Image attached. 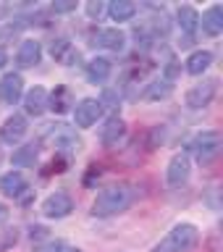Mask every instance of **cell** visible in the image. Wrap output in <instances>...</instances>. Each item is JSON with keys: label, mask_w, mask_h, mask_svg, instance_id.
Wrapping results in <instances>:
<instances>
[{"label": "cell", "mask_w": 223, "mask_h": 252, "mask_svg": "<svg viewBox=\"0 0 223 252\" xmlns=\"http://www.w3.org/2000/svg\"><path fill=\"white\" fill-rule=\"evenodd\" d=\"M24 110L29 116H42L47 110V90L45 87H34L24 94Z\"/></svg>", "instance_id": "obj_14"}, {"label": "cell", "mask_w": 223, "mask_h": 252, "mask_svg": "<svg viewBox=\"0 0 223 252\" xmlns=\"http://www.w3.org/2000/svg\"><path fill=\"white\" fill-rule=\"evenodd\" d=\"M27 118H24L21 113H13V116H8L3 126H0V137H3V142H8V145H16L24 134H27Z\"/></svg>", "instance_id": "obj_10"}, {"label": "cell", "mask_w": 223, "mask_h": 252, "mask_svg": "<svg viewBox=\"0 0 223 252\" xmlns=\"http://www.w3.org/2000/svg\"><path fill=\"white\" fill-rule=\"evenodd\" d=\"M124 134H126V124L118 116H113V118H108L105 126H102L100 139H102V145H105V147H113V145H118V139H121Z\"/></svg>", "instance_id": "obj_17"}, {"label": "cell", "mask_w": 223, "mask_h": 252, "mask_svg": "<svg viewBox=\"0 0 223 252\" xmlns=\"http://www.w3.org/2000/svg\"><path fill=\"white\" fill-rule=\"evenodd\" d=\"M173 90V82H168V79H155V82H150L147 84V90H145V100H163V97H168Z\"/></svg>", "instance_id": "obj_23"}, {"label": "cell", "mask_w": 223, "mask_h": 252, "mask_svg": "<svg viewBox=\"0 0 223 252\" xmlns=\"http://www.w3.org/2000/svg\"><path fill=\"white\" fill-rule=\"evenodd\" d=\"M108 13L113 21H129V19H134V13H137V5H134L131 0H113L108 8Z\"/></svg>", "instance_id": "obj_22"}, {"label": "cell", "mask_w": 223, "mask_h": 252, "mask_svg": "<svg viewBox=\"0 0 223 252\" xmlns=\"http://www.w3.org/2000/svg\"><path fill=\"white\" fill-rule=\"evenodd\" d=\"M71 105H74V102H71L68 87H55V90L47 94V108H53L55 113H66Z\"/></svg>", "instance_id": "obj_21"}, {"label": "cell", "mask_w": 223, "mask_h": 252, "mask_svg": "<svg viewBox=\"0 0 223 252\" xmlns=\"http://www.w3.org/2000/svg\"><path fill=\"white\" fill-rule=\"evenodd\" d=\"M87 13H90V19H100L102 3H100V0H92V3H87Z\"/></svg>", "instance_id": "obj_26"}, {"label": "cell", "mask_w": 223, "mask_h": 252, "mask_svg": "<svg viewBox=\"0 0 223 252\" xmlns=\"http://www.w3.org/2000/svg\"><path fill=\"white\" fill-rule=\"evenodd\" d=\"M197 244H200V228L194 223H176L153 247V252H189Z\"/></svg>", "instance_id": "obj_2"}, {"label": "cell", "mask_w": 223, "mask_h": 252, "mask_svg": "<svg viewBox=\"0 0 223 252\" xmlns=\"http://www.w3.org/2000/svg\"><path fill=\"white\" fill-rule=\"evenodd\" d=\"M5 220H8V208L0 202V223H5Z\"/></svg>", "instance_id": "obj_31"}, {"label": "cell", "mask_w": 223, "mask_h": 252, "mask_svg": "<svg viewBox=\"0 0 223 252\" xmlns=\"http://www.w3.org/2000/svg\"><path fill=\"white\" fill-rule=\"evenodd\" d=\"M16 242H19V231H16V228H3V231H0V252L11 250Z\"/></svg>", "instance_id": "obj_25"}, {"label": "cell", "mask_w": 223, "mask_h": 252, "mask_svg": "<svg viewBox=\"0 0 223 252\" xmlns=\"http://www.w3.org/2000/svg\"><path fill=\"white\" fill-rule=\"evenodd\" d=\"M58 252H82V250H79V247H68V244H63V247H61Z\"/></svg>", "instance_id": "obj_32"}, {"label": "cell", "mask_w": 223, "mask_h": 252, "mask_svg": "<svg viewBox=\"0 0 223 252\" xmlns=\"http://www.w3.org/2000/svg\"><path fill=\"white\" fill-rule=\"evenodd\" d=\"M0 189H3V194H8V197H21L24 189H27V179H24L21 171H8V173H3V179H0Z\"/></svg>", "instance_id": "obj_16"}, {"label": "cell", "mask_w": 223, "mask_h": 252, "mask_svg": "<svg viewBox=\"0 0 223 252\" xmlns=\"http://www.w3.org/2000/svg\"><path fill=\"white\" fill-rule=\"evenodd\" d=\"M50 55H53L58 63H63V66H74V63L79 61V50L68 42L66 37L53 39V42H50Z\"/></svg>", "instance_id": "obj_11"}, {"label": "cell", "mask_w": 223, "mask_h": 252, "mask_svg": "<svg viewBox=\"0 0 223 252\" xmlns=\"http://www.w3.org/2000/svg\"><path fill=\"white\" fill-rule=\"evenodd\" d=\"M110 71H113V63H110L108 58H92L90 63H87V79H90L92 84L108 82Z\"/></svg>", "instance_id": "obj_18"}, {"label": "cell", "mask_w": 223, "mask_h": 252, "mask_svg": "<svg viewBox=\"0 0 223 252\" xmlns=\"http://www.w3.org/2000/svg\"><path fill=\"white\" fill-rule=\"evenodd\" d=\"M24 94V79L21 74H5L0 79V100L8 105H16Z\"/></svg>", "instance_id": "obj_9"}, {"label": "cell", "mask_w": 223, "mask_h": 252, "mask_svg": "<svg viewBox=\"0 0 223 252\" xmlns=\"http://www.w3.org/2000/svg\"><path fill=\"white\" fill-rule=\"evenodd\" d=\"M37 158V145H24L13 153V165H29Z\"/></svg>", "instance_id": "obj_24"}, {"label": "cell", "mask_w": 223, "mask_h": 252, "mask_svg": "<svg viewBox=\"0 0 223 252\" xmlns=\"http://www.w3.org/2000/svg\"><path fill=\"white\" fill-rule=\"evenodd\" d=\"M168 187H184L189 173H192V160H189L187 153H176L168 160Z\"/></svg>", "instance_id": "obj_6"}, {"label": "cell", "mask_w": 223, "mask_h": 252, "mask_svg": "<svg viewBox=\"0 0 223 252\" xmlns=\"http://www.w3.org/2000/svg\"><path fill=\"white\" fill-rule=\"evenodd\" d=\"M95 45L105 47V50H113V53H121L124 45H126V34L116 27H108V29H100L97 37H95Z\"/></svg>", "instance_id": "obj_12"}, {"label": "cell", "mask_w": 223, "mask_h": 252, "mask_svg": "<svg viewBox=\"0 0 223 252\" xmlns=\"http://www.w3.org/2000/svg\"><path fill=\"white\" fill-rule=\"evenodd\" d=\"M39 61H42V47H39V42L24 39L21 47H19V55H16V63H19L21 68H32V66H37Z\"/></svg>", "instance_id": "obj_13"}, {"label": "cell", "mask_w": 223, "mask_h": 252, "mask_svg": "<svg viewBox=\"0 0 223 252\" xmlns=\"http://www.w3.org/2000/svg\"><path fill=\"white\" fill-rule=\"evenodd\" d=\"M210 63H213V53H210V50H194V53L187 58V74L200 76L202 71L210 68Z\"/></svg>", "instance_id": "obj_19"}, {"label": "cell", "mask_w": 223, "mask_h": 252, "mask_svg": "<svg viewBox=\"0 0 223 252\" xmlns=\"http://www.w3.org/2000/svg\"><path fill=\"white\" fill-rule=\"evenodd\" d=\"M76 3H53V11L55 13H68V11H74Z\"/></svg>", "instance_id": "obj_27"}, {"label": "cell", "mask_w": 223, "mask_h": 252, "mask_svg": "<svg viewBox=\"0 0 223 252\" xmlns=\"http://www.w3.org/2000/svg\"><path fill=\"white\" fill-rule=\"evenodd\" d=\"M71 210H74V200H71L68 192H53L42 202V213L47 218H66Z\"/></svg>", "instance_id": "obj_8"}, {"label": "cell", "mask_w": 223, "mask_h": 252, "mask_svg": "<svg viewBox=\"0 0 223 252\" xmlns=\"http://www.w3.org/2000/svg\"><path fill=\"white\" fill-rule=\"evenodd\" d=\"M176 19H179L181 32H187V34H194L197 27H200V13H197L192 5H179Z\"/></svg>", "instance_id": "obj_20"}, {"label": "cell", "mask_w": 223, "mask_h": 252, "mask_svg": "<svg viewBox=\"0 0 223 252\" xmlns=\"http://www.w3.org/2000/svg\"><path fill=\"white\" fill-rule=\"evenodd\" d=\"M45 139H50V142H53L55 153H66L68 158L82 150V139H79L76 134L71 131L68 126H63V124H50V126H47Z\"/></svg>", "instance_id": "obj_3"}, {"label": "cell", "mask_w": 223, "mask_h": 252, "mask_svg": "<svg viewBox=\"0 0 223 252\" xmlns=\"http://www.w3.org/2000/svg\"><path fill=\"white\" fill-rule=\"evenodd\" d=\"M45 236H47L45 226H34V228H32V239H45Z\"/></svg>", "instance_id": "obj_28"}, {"label": "cell", "mask_w": 223, "mask_h": 252, "mask_svg": "<svg viewBox=\"0 0 223 252\" xmlns=\"http://www.w3.org/2000/svg\"><path fill=\"white\" fill-rule=\"evenodd\" d=\"M61 247H63V242H50V244H45V247L39 250V252H58Z\"/></svg>", "instance_id": "obj_29"}, {"label": "cell", "mask_w": 223, "mask_h": 252, "mask_svg": "<svg viewBox=\"0 0 223 252\" xmlns=\"http://www.w3.org/2000/svg\"><path fill=\"white\" fill-rule=\"evenodd\" d=\"M100 113H102V102L100 100H92V97H84L74 108V124L79 126V129H90V126L97 121Z\"/></svg>", "instance_id": "obj_7"}, {"label": "cell", "mask_w": 223, "mask_h": 252, "mask_svg": "<svg viewBox=\"0 0 223 252\" xmlns=\"http://www.w3.org/2000/svg\"><path fill=\"white\" fill-rule=\"evenodd\" d=\"M216 90H218V82H216V79H205V82L194 84L192 90L187 92V97H184L187 108H192V110L208 108L210 102H213V97H216Z\"/></svg>", "instance_id": "obj_5"}, {"label": "cell", "mask_w": 223, "mask_h": 252, "mask_svg": "<svg viewBox=\"0 0 223 252\" xmlns=\"http://www.w3.org/2000/svg\"><path fill=\"white\" fill-rule=\"evenodd\" d=\"M221 150V134L218 131H202L189 142V153L194 155L197 163H210Z\"/></svg>", "instance_id": "obj_4"}, {"label": "cell", "mask_w": 223, "mask_h": 252, "mask_svg": "<svg viewBox=\"0 0 223 252\" xmlns=\"http://www.w3.org/2000/svg\"><path fill=\"white\" fill-rule=\"evenodd\" d=\"M5 63H8V53H5V47H3V45H0V68H3V66H5Z\"/></svg>", "instance_id": "obj_30"}, {"label": "cell", "mask_w": 223, "mask_h": 252, "mask_svg": "<svg viewBox=\"0 0 223 252\" xmlns=\"http://www.w3.org/2000/svg\"><path fill=\"white\" fill-rule=\"evenodd\" d=\"M131 205V189L126 184H110L95 197L92 202V216L108 218V216H118Z\"/></svg>", "instance_id": "obj_1"}, {"label": "cell", "mask_w": 223, "mask_h": 252, "mask_svg": "<svg viewBox=\"0 0 223 252\" xmlns=\"http://www.w3.org/2000/svg\"><path fill=\"white\" fill-rule=\"evenodd\" d=\"M200 24H202V32L208 37H218L223 32V5H210L208 11L202 13Z\"/></svg>", "instance_id": "obj_15"}]
</instances>
